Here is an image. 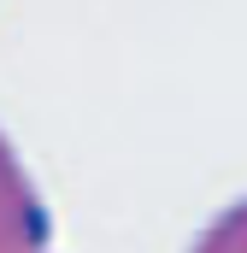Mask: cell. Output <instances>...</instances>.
I'll list each match as a JSON object with an SVG mask.
<instances>
[{"instance_id":"6da1fadb","label":"cell","mask_w":247,"mask_h":253,"mask_svg":"<svg viewBox=\"0 0 247 253\" xmlns=\"http://www.w3.org/2000/svg\"><path fill=\"white\" fill-rule=\"evenodd\" d=\"M47 236H53V212L0 129V253H41Z\"/></svg>"},{"instance_id":"7a4b0ae2","label":"cell","mask_w":247,"mask_h":253,"mask_svg":"<svg viewBox=\"0 0 247 253\" xmlns=\"http://www.w3.org/2000/svg\"><path fill=\"white\" fill-rule=\"evenodd\" d=\"M188 253H247V200L224 206V212L194 236V248H188Z\"/></svg>"}]
</instances>
